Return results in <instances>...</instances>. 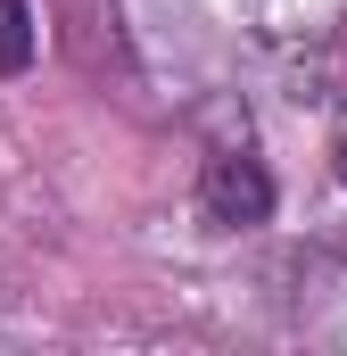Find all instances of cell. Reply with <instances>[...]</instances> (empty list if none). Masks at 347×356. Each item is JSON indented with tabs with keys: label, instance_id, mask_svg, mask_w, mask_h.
<instances>
[{
	"label": "cell",
	"instance_id": "2",
	"mask_svg": "<svg viewBox=\"0 0 347 356\" xmlns=\"http://www.w3.org/2000/svg\"><path fill=\"white\" fill-rule=\"evenodd\" d=\"M25 67H33V8L0 0V75H25Z\"/></svg>",
	"mask_w": 347,
	"mask_h": 356
},
{
	"label": "cell",
	"instance_id": "3",
	"mask_svg": "<svg viewBox=\"0 0 347 356\" xmlns=\"http://www.w3.org/2000/svg\"><path fill=\"white\" fill-rule=\"evenodd\" d=\"M339 182H347V141H339Z\"/></svg>",
	"mask_w": 347,
	"mask_h": 356
},
{
	"label": "cell",
	"instance_id": "1",
	"mask_svg": "<svg viewBox=\"0 0 347 356\" xmlns=\"http://www.w3.org/2000/svg\"><path fill=\"white\" fill-rule=\"evenodd\" d=\"M198 207H207V224H264L273 216V175H264L248 149H223L215 166H207V182H198Z\"/></svg>",
	"mask_w": 347,
	"mask_h": 356
}]
</instances>
